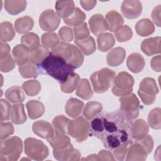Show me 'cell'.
Segmentation results:
<instances>
[{"label": "cell", "mask_w": 161, "mask_h": 161, "mask_svg": "<svg viewBox=\"0 0 161 161\" xmlns=\"http://www.w3.org/2000/svg\"><path fill=\"white\" fill-rule=\"evenodd\" d=\"M132 119L121 111L99 114L91 123V131L104 147L114 150L133 142L131 137Z\"/></svg>", "instance_id": "cell-1"}, {"label": "cell", "mask_w": 161, "mask_h": 161, "mask_svg": "<svg viewBox=\"0 0 161 161\" xmlns=\"http://www.w3.org/2000/svg\"><path fill=\"white\" fill-rule=\"evenodd\" d=\"M37 67L40 70L43 71V74L53 77L60 84L65 81L75 69L65 59L52 52Z\"/></svg>", "instance_id": "cell-2"}, {"label": "cell", "mask_w": 161, "mask_h": 161, "mask_svg": "<svg viewBox=\"0 0 161 161\" xmlns=\"http://www.w3.org/2000/svg\"><path fill=\"white\" fill-rule=\"evenodd\" d=\"M0 146V161L17 160L23 151L22 140L16 136L1 140Z\"/></svg>", "instance_id": "cell-3"}, {"label": "cell", "mask_w": 161, "mask_h": 161, "mask_svg": "<svg viewBox=\"0 0 161 161\" xmlns=\"http://www.w3.org/2000/svg\"><path fill=\"white\" fill-rule=\"evenodd\" d=\"M116 73L111 69L104 67L92 74L90 77L93 90L96 93H103L107 91L111 86Z\"/></svg>", "instance_id": "cell-4"}, {"label": "cell", "mask_w": 161, "mask_h": 161, "mask_svg": "<svg viewBox=\"0 0 161 161\" xmlns=\"http://www.w3.org/2000/svg\"><path fill=\"white\" fill-rule=\"evenodd\" d=\"M91 131L90 123L82 116H77L69 122L67 133L79 143L86 140Z\"/></svg>", "instance_id": "cell-5"}, {"label": "cell", "mask_w": 161, "mask_h": 161, "mask_svg": "<svg viewBox=\"0 0 161 161\" xmlns=\"http://www.w3.org/2000/svg\"><path fill=\"white\" fill-rule=\"evenodd\" d=\"M24 144L25 153L33 160H43L48 156V148L41 140L34 138H27Z\"/></svg>", "instance_id": "cell-6"}, {"label": "cell", "mask_w": 161, "mask_h": 161, "mask_svg": "<svg viewBox=\"0 0 161 161\" xmlns=\"http://www.w3.org/2000/svg\"><path fill=\"white\" fill-rule=\"evenodd\" d=\"M133 85V77L129 73L123 71L115 76L111 91L116 96H126L132 92Z\"/></svg>", "instance_id": "cell-7"}, {"label": "cell", "mask_w": 161, "mask_h": 161, "mask_svg": "<svg viewBox=\"0 0 161 161\" xmlns=\"http://www.w3.org/2000/svg\"><path fill=\"white\" fill-rule=\"evenodd\" d=\"M158 93V89L154 79L145 77L139 84L138 94L142 101L146 105L153 104Z\"/></svg>", "instance_id": "cell-8"}, {"label": "cell", "mask_w": 161, "mask_h": 161, "mask_svg": "<svg viewBox=\"0 0 161 161\" xmlns=\"http://www.w3.org/2000/svg\"><path fill=\"white\" fill-rule=\"evenodd\" d=\"M119 102L120 111L129 118L134 119L138 116L140 101L135 94L131 93L121 96L119 99Z\"/></svg>", "instance_id": "cell-9"}, {"label": "cell", "mask_w": 161, "mask_h": 161, "mask_svg": "<svg viewBox=\"0 0 161 161\" xmlns=\"http://www.w3.org/2000/svg\"><path fill=\"white\" fill-rule=\"evenodd\" d=\"M60 21V18L52 9H48L43 11L38 19L40 27L43 31L48 32L55 31L58 27Z\"/></svg>", "instance_id": "cell-10"}, {"label": "cell", "mask_w": 161, "mask_h": 161, "mask_svg": "<svg viewBox=\"0 0 161 161\" xmlns=\"http://www.w3.org/2000/svg\"><path fill=\"white\" fill-rule=\"evenodd\" d=\"M142 4L138 0H126L123 1L121 10L123 15L128 19L138 18L142 12Z\"/></svg>", "instance_id": "cell-11"}, {"label": "cell", "mask_w": 161, "mask_h": 161, "mask_svg": "<svg viewBox=\"0 0 161 161\" xmlns=\"http://www.w3.org/2000/svg\"><path fill=\"white\" fill-rule=\"evenodd\" d=\"M53 155L55 159L58 160H79L80 159L81 153L75 149L72 144L60 149H53Z\"/></svg>", "instance_id": "cell-12"}, {"label": "cell", "mask_w": 161, "mask_h": 161, "mask_svg": "<svg viewBox=\"0 0 161 161\" xmlns=\"http://www.w3.org/2000/svg\"><path fill=\"white\" fill-rule=\"evenodd\" d=\"M126 160H145L147 158L148 153L145 148L137 141L132 143L128 147Z\"/></svg>", "instance_id": "cell-13"}, {"label": "cell", "mask_w": 161, "mask_h": 161, "mask_svg": "<svg viewBox=\"0 0 161 161\" xmlns=\"http://www.w3.org/2000/svg\"><path fill=\"white\" fill-rule=\"evenodd\" d=\"M32 130L37 136L48 139L54 135V130L52 125L45 120L35 121L32 125Z\"/></svg>", "instance_id": "cell-14"}, {"label": "cell", "mask_w": 161, "mask_h": 161, "mask_svg": "<svg viewBox=\"0 0 161 161\" xmlns=\"http://www.w3.org/2000/svg\"><path fill=\"white\" fill-rule=\"evenodd\" d=\"M160 36L151 37L143 40L140 48L147 56H152L160 53Z\"/></svg>", "instance_id": "cell-15"}, {"label": "cell", "mask_w": 161, "mask_h": 161, "mask_svg": "<svg viewBox=\"0 0 161 161\" xmlns=\"http://www.w3.org/2000/svg\"><path fill=\"white\" fill-rule=\"evenodd\" d=\"M89 25L91 31L96 36L108 30L105 18L100 14L92 15L89 19Z\"/></svg>", "instance_id": "cell-16"}, {"label": "cell", "mask_w": 161, "mask_h": 161, "mask_svg": "<svg viewBox=\"0 0 161 161\" xmlns=\"http://www.w3.org/2000/svg\"><path fill=\"white\" fill-rule=\"evenodd\" d=\"M145 62L143 57L139 53H132L127 58L128 69L133 73H139L145 67Z\"/></svg>", "instance_id": "cell-17"}, {"label": "cell", "mask_w": 161, "mask_h": 161, "mask_svg": "<svg viewBox=\"0 0 161 161\" xmlns=\"http://www.w3.org/2000/svg\"><path fill=\"white\" fill-rule=\"evenodd\" d=\"M105 19L108 26V29L111 32H116L124 23L122 16L116 11H109L105 16Z\"/></svg>", "instance_id": "cell-18"}, {"label": "cell", "mask_w": 161, "mask_h": 161, "mask_svg": "<svg viewBox=\"0 0 161 161\" xmlns=\"http://www.w3.org/2000/svg\"><path fill=\"white\" fill-rule=\"evenodd\" d=\"M131 132L133 140L138 141L148 135L149 128L147 123L143 119H138L133 122Z\"/></svg>", "instance_id": "cell-19"}, {"label": "cell", "mask_w": 161, "mask_h": 161, "mask_svg": "<svg viewBox=\"0 0 161 161\" xmlns=\"http://www.w3.org/2000/svg\"><path fill=\"white\" fill-rule=\"evenodd\" d=\"M126 56V51L122 47H116L112 49L106 56L107 64L111 67H117L121 65Z\"/></svg>", "instance_id": "cell-20"}, {"label": "cell", "mask_w": 161, "mask_h": 161, "mask_svg": "<svg viewBox=\"0 0 161 161\" xmlns=\"http://www.w3.org/2000/svg\"><path fill=\"white\" fill-rule=\"evenodd\" d=\"M84 103L74 97L68 99L65 107L66 114L71 118H76L79 116L84 108Z\"/></svg>", "instance_id": "cell-21"}, {"label": "cell", "mask_w": 161, "mask_h": 161, "mask_svg": "<svg viewBox=\"0 0 161 161\" xmlns=\"http://www.w3.org/2000/svg\"><path fill=\"white\" fill-rule=\"evenodd\" d=\"M12 53L16 64L19 66L22 65L29 60L30 49L23 44H18L13 50Z\"/></svg>", "instance_id": "cell-22"}, {"label": "cell", "mask_w": 161, "mask_h": 161, "mask_svg": "<svg viewBox=\"0 0 161 161\" xmlns=\"http://www.w3.org/2000/svg\"><path fill=\"white\" fill-rule=\"evenodd\" d=\"M55 8L57 15L64 19L74 12V2L73 1H57Z\"/></svg>", "instance_id": "cell-23"}, {"label": "cell", "mask_w": 161, "mask_h": 161, "mask_svg": "<svg viewBox=\"0 0 161 161\" xmlns=\"http://www.w3.org/2000/svg\"><path fill=\"white\" fill-rule=\"evenodd\" d=\"M28 114L30 119H35L41 117L45 112L43 104L38 100H30L26 103Z\"/></svg>", "instance_id": "cell-24"}, {"label": "cell", "mask_w": 161, "mask_h": 161, "mask_svg": "<svg viewBox=\"0 0 161 161\" xmlns=\"http://www.w3.org/2000/svg\"><path fill=\"white\" fill-rule=\"evenodd\" d=\"M10 118L11 121L15 125H20L26 122L27 116L25 111L24 104L17 103L11 106Z\"/></svg>", "instance_id": "cell-25"}, {"label": "cell", "mask_w": 161, "mask_h": 161, "mask_svg": "<svg viewBox=\"0 0 161 161\" xmlns=\"http://www.w3.org/2000/svg\"><path fill=\"white\" fill-rule=\"evenodd\" d=\"M74 42L84 55L86 56L93 53L96 51V42L94 38L91 36L84 39H75Z\"/></svg>", "instance_id": "cell-26"}, {"label": "cell", "mask_w": 161, "mask_h": 161, "mask_svg": "<svg viewBox=\"0 0 161 161\" xmlns=\"http://www.w3.org/2000/svg\"><path fill=\"white\" fill-rule=\"evenodd\" d=\"M97 43L99 50L106 52L113 48L115 43V40L112 34L109 33H102L97 36Z\"/></svg>", "instance_id": "cell-27"}, {"label": "cell", "mask_w": 161, "mask_h": 161, "mask_svg": "<svg viewBox=\"0 0 161 161\" xmlns=\"http://www.w3.org/2000/svg\"><path fill=\"white\" fill-rule=\"evenodd\" d=\"M136 33L142 36H147L152 34L155 31V27L152 21L148 18L139 20L135 25Z\"/></svg>", "instance_id": "cell-28"}, {"label": "cell", "mask_w": 161, "mask_h": 161, "mask_svg": "<svg viewBox=\"0 0 161 161\" xmlns=\"http://www.w3.org/2000/svg\"><path fill=\"white\" fill-rule=\"evenodd\" d=\"M33 19L28 16L20 17L14 22L15 30L19 34L27 33L33 28Z\"/></svg>", "instance_id": "cell-29"}, {"label": "cell", "mask_w": 161, "mask_h": 161, "mask_svg": "<svg viewBox=\"0 0 161 161\" xmlns=\"http://www.w3.org/2000/svg\"><path fill=\"white\" fill-rule=\"evenodd\" d=\"M27 3L25 0H6L4 1L6 11L11 15H16L23 11L26 8Z\"/></svg>", "instance_id": "cell-30"}, {"label": "cell", "mask_w": 161, "mask_h": 161, "mask_svg": "<svg viewBox=\"0 0 161 161\" xmlns=\"http://www.w3.org/2000/svg\"><path fill=\"white\" fill-rule=\"evenodd\" d=\"M80 80V79L79 74L73 72L69 75L65 81L61 84L60 89L62 91L65 93H72L75 89H77Z\"/></svg>", "instance_id": "cell-31"}, {"label": "cell", "mask_w": 161, "mask_h": 161, "mask_svg": "<svg viewBox=\"0 0 161 161\" xmlns=\"http://www.w3.org/2000/svg\"><path fill=\"white\" fill-rule=\"evenodd\" d=\"M48 142L52 146L53 149H60L69 145L70 143V138L65 134L55 132L54 135L47 139Z\"/></svg>", "instance_id": "cell-32"}, {"label": "cell", "mask_w": 161, "mask_h": 161, "mask_svg": "<svg viewBox=\"0 0 161 161\" xmlns=\"http://www.w3.org/2000/svg\"><path fill=\"white\" fill-rule=\"evenodd\" d=\"M5 97L12 103L17 104L22 103L25 99V94L19 86H12L8 88L5 92Z\"/></svg>", "instance_id": "cell-33"}, {"label": "cell", "mask_w": 161, "mask_h": 161, "mask_svg": "<svg viewBox=\"0 0 161 161\" xmlns=\"http://www.w3.org/2000/svg\"><path fill=\"white\" fill-rule=\"evenodd\" d=\"M49 53L50 52L48 48L43 45H39L35 49L30 50V60L38 66L49 55Z\"/></svg>", "instance_id": "cell-34"}, {"label": "cell", "mask_w": 161, "mask_h": 161, "mask_svg": "<svg viewBox=\"0 0 161 161\" xmlns=\"http://www.w3.org/2000/svg\"><path fill=\"white\" fill-rule=\"evenodd\" d=\"M103 105L97 101L88 102L83 110V116L87 119L91 120L97 116L102 111Z\"/></svg>", "instance_id": "cell-35"}, {"label": "cell", "mask_w": 161, "mask_h": 161, "mask_svg": "<svg viewBox=\"0 0 161 161\" xmlns=\"http://www.w3.org/2000/svg\"><path fill=\"white\" fill-rule=\"evenodd\" d=\"M76 95L84 100L90 99L93 96V91L87 79H82L77 86Z\"/></svg>", "instance_id": "cell-36"}, {"label": "cell", "mask_w": 161, "mask_h": 161, "mask_svg": "<svg viewBox=\"0 0 161 161\" xmlns=\"http://www.w3.org/2000/svg\"><path fill=\"white\" fill-rule=\"evenodd\" d=\"M72 46L73 44L60 42L52 49V52L55 55L63 58L67 62L72 55Z\"/></svg>", "instance_id": "cell-37"}, {"label": "cell", "mask_w": 161, "mask_h": 161, "mask_svg": "<svg viewBox=\"0 0 161 161\" xmlns=\"http://www.w3.org/2000/svg\"><path fill=\"white\" fill-rule=\"evenodd\" d=\"M85 19V13L80 8L76 7L74 12L68 18L64 19V22L69 26L74 27L84 23Z\"/></svg>", "instance_id": "cell-38"}, {"label": "cell", "mask_w": 161, "mask_h": 161, "mask_svg": "<svg viewBox=\"0 0 161 161\" xmlns=\"http://www.w3.org/2000/svg\"><path fill=\"white\" fill-rule=\"evenodd\" d=\"M15 36V30L11 23L3 21L0 24V38L3 42H10Z\"/></svg>", "instance_id": "cell-39"}, {"label": "cell", "mask_w": 161, "mask_h": 161, "mask_svg": "<svg viewBox=\"0 0 161 161\" xmlns=\"http://www.w3.org/2000/svg\"><path fill=\"white\" fill-rule=\"evenodd\" d=\"M18 71L20 75L26 79L35 78L38 75V69L36 65L31 61L28 60L25 64L19 66Z\"/></svg>", "instance_id": "cell-40"}, {"label": "cell", "mask_w": 161, "mask_h": 161, "mask_svg": "<svg viewBox=\"0 0 161 161\" xmlns=\"http://www.w3.org/2000/svg\"><path fill=\"white\" fill-rule=\"evenodd\" d=\"M70 119L64 115H58L52 121L55 131L57 133L67 134L68 133V126Z\"/></svg>", "instance_id": "cell-41"}, {"label": "cell", "mask_w": 161, "mask_h": 161, "mask_svg": "<svg viewBox=\"0 0 161 161\" xmlns=\"http://www.w3.org/2000/svg\"><path fill=\"white\" fill-rule=\"evenodd\" d=\"M22 89L28 96H35L40 92L42 86L37 80L32 79L23 82Z\"/></svg>", "instance_id": "cell-42"}, {"label": "cell", "mask_w": 161, "mask_h": 161, "mask_svg": "<svg viewBox=\"0 0 161 161\" xmlns=\"http://www.w3.org/2000/svg\"><path fill=\"white\" fill-rule=\"evenodd\" d=\"M21 42V44L28 47L30 50H32L40 45V38L37 34L30 32L22 36Z\"/></svg>", "instance_id": "cell-43"}, {"label": "cell", "mask_w": 161, "mask_h": 161, "mask_svg": "<svg viewBox=\"0 0 161 161\" xmlns=\"http://www.w3.org/2000/svg\"><path fill=\"white\" fill-rule=\"evenodd\" d=\"M148 123L149 126L155 130L161 128V109L156 108L151 110L148 116Z\"/></svg>", "instance_id": "cell-44"}, {"label": "cell", "mask_w": 161, "mask_h": 161, "mask_svg": "<svg viewBox=\"0 0 161 161\" xmlns=\"http://www.w3.org/2000/svg\"><path fill=\"white\" fill-rule=\"evenodd\" d=\"M84 58V55L80 49L75 45H73L72 55L67 62L74 69H77L82 65Z\"/></svg>", "instance_id": "cell-45"}, {"label": "cell", "mask_w": 161, "mask_h": 161, "mask_svg": "<svg viewBox=\"0 0 161 161\" xmlns=\"http://www.w3.org/2000/svg\"><path fill=\"white\" fill-rule=\"evenodd\" d=\"M41 40L43 46L51 49L60 42L58 35L53 32L43 33L41 37Z\"/></svg>", "instance_id": "cell-46"}, {"label": "cell", "mask_w": 161, "mask_h": 161, "mask_svg": "<svg viewBox=\"0 0 161 161\" xmlns=\"http://www.w3.org/2000/svg\"><path fill=\"white\" fill-rule=\"evenodd\" d=\"M132 30L128 25H123L114 33V36L119 42H127L132 38Z\"/></svg>", "instance_id": "cell-47"}, {"label": "cell", "mask_w": 161, "mask_h": 161, "mask_svg": "<svg viewBox=\"0 0 161 161\" xmlns=\"http://www.w3.org/2000/svg\"><path fill=\"white\" fill-rule=\"evenodd\" d=\"M15 60L9 54L4 58H0V70L2 72H8L15 67Z\"/></svg>", "instance_id": "cell-48"}, {"label": "cell", "mask_w": 161, "mask_h": 161, "mask_svg": "<svg viewBox=\"0 0 161 161\" xmlns=\"http://www.w3.org/2000/svg\"><path fill=\"white\" fill-rule=\"evenodd\" d=\"M73 31L75 36V39H84L89 36V30L88 29L87 23L85 22L78 26H74L73 28Z\"/></svg>", "instance_id": "cell-49"}, {"label": "cell", "mask_w": 161, "mask_h": 161, "mask_svg": "<svg viewBox=\"0 0 161 161\" xmlns=\"http://www.w3.org/2000/svg\"><path fill=\"white\" fill-rule=\"evenodd\" d=\"M1 121H8L9 119L11 105L5 99H1Z\"/></svg>", "instance_id": "cell-50"}, {"label": "cell", "mask_w": 161, "mask_h": 161, "mask_svg": "<svg viewBox=\"0 0 161 161\" xmlns=\"http://www.w3.org/2000/svg\"><path fill=\"white\" fill-rule=\"evenodd\" d=\"M0 128L1 140H4L14 133V127L10 122L1 121Z\"/></svg>", "instance_id": "cell-51"}, {"label": "cell", "mask_w": 161, "mask_h": 161, "mask_svg": "<svg viewBox=\"0 0 161 161\" xmlns=\"http://www.w3.org/2000/svg\"><path fill=\"white\" fill-rule=\"evenodd\" d=\"M58 35L60 39L65 42H72L74 39L73 30L69 26H62L58 30Z\"/></svg>", "instance_id": "cell-52"}, {"label": "cell", "mask_w": 161, "mask_h": 161, "mask_svg": "<svg viewBox=\"0 0 161 161\" xmlns=\"http://www.w3.org/2000/svg\"><path fill=\"white\" fill-rule=\"evenodd\" d=\"M137 142H138L145 148L148 153L152 151L153 148V140L150 135H147L143 138Z\"/></svg>", "instance_id": "cell-53"}, {"label": "cell", "mask_w": 161, "mask_h": 161, "mask_svg": "<svg viewBox=\"0 0 161 161\" xmlns=\"http://www.w3.org/2000/svg\"><path fill=\"white\" fill-rule=\"evenodd\" d=\"M128 147V145H123L113 150L114 156L116 157L117 160L122 161L125 159L127 153Z\"/></svg>", "instance_id": "cell-54"}, {"label": "cell", "mask_w": 161, "mask_h": 161, "mask_svg": "<svg viewBox=\"0 0 161 161\" xmlns=\"http://www.w3.org/2000/svg\"><path fill=\"white\" fill-rule=\"evenodd\" d=\"M160 9L161 6L159 4L155 7L152 13V18L155 24L158 27L160 26Z\"/></svg>", "instance_id": "cell-55"}, {"label": "cell", "mask_w": 161, "mask_h": 161, "mask_svg": "<svg viewBox=\"0 0 161 161\" xmlns=\"http://www.w3.org/2000/svg\"><path fill=\"white\" fill-rule=\"evenodd\" d=\"M160 60H161L160 55H156L152 58L150 61V67L154 71L158 72H160L161 70Z\"/></svg>", "instance_id": "cell-56"}, {"label": "cell", "mask_w": 161, "mask_h": 161, "mask_svg": "<svg viewBox=\"0 0 161 161\" xmlns=\"http://www.w3.org/2000/svg\"><path fill=\"white\" fill-rule=\"evenodd\" d=\"M99 160H115L114 155L108 150H102L97 154Z\"/></svg>", "instance_id": "cell-57"}, {"label": "cell", "mask_w": 161, "mask_h": 161, "mask_svg": "<svg viewBox=\"0 0 161 161\" xmlns=\"http://www.w3.org/2000/svg\"><path fill=\"white\" fill-rule=\"evenodd\" d=\"M0 45V58H2L10 54V47L6 42L3 41H1Z\"/></svg>", "instance_id": "cell-58"}, {"label": "cell", "mask_w": 161, "mask_h": 161, "mask_svg": "<svg viewBox=\"0 0 161 161\" xmlns=\"http://www.w3.org/2000/svg\"><path fill=\"white\" fill-rule=\"evenodd\" d=\"M97 1L94 0H89V1H80V3L81 6L86 10V11H90L96 4Z\"/></svg>", "instance_id": "cell-59"}, {"label": "cell", "mask_w": 161, "mask_h": 161, "mask_svg": "<svg viewBox=\"0 0 161 161\" xmlns=\"http://www.w3.org/2000/svg\"><path fill=\"white\" fill-rule=\"evenodd\" d=\"M82 160H99V157L96 154H91L87 156L86 158H82Z\"/></svg>", "instance_id": "cell-60"}]
</instances>
